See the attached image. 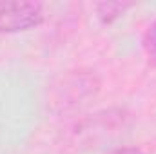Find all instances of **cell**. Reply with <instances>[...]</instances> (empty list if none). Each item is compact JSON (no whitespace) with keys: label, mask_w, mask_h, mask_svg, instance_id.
Wrapping results in <instances>:
<instances>
[{"label":"cell","mask_w":156,"mask_h":154,"mask_svg":"<svg viewBox=\"0 0 156 154\" xmlns=\"http://www.w3.org/2000/svg\"><path fill=\"white\" fill-rule=\"evenodd\" d=\"M44 5L40 2H0V33L29 31L44 24Z\"/></svg>","instance_id":"obj_1"},{"label":"cell","mask_w":156,"mask_h":154,"mask_svg":"<svg viewBox=\"0 0 156 154\" xmlns=\"http://www.w3.org/2000/svg\"><path fill=\"white\" fill-rule=\"evenodd\" d=\"M131 5L133 4H127V2H102L96 5V15L104 24H111L118 16H122Z\"/></svg>","instance_id":"obj_2"},{"label":"cell","mask_w":156,"mask_h":154,"mask_svg":"<svg viewBox=\"0 0 156 154\" xmlns=\"http://www.w3.org/2000/svg\"><path fill=\"white\" fill-rule=\"evenodd\" d=\"M144 47H145V53L149 56V62L156 65V22L153 26H149V29L144 37Z\"/></svg>","instance_id":"obj_3"},{"label":"cell","mask_w":156,"mask_h":154,"mask_svg":"<svg viewBox=\"0 0 156 154\" xmlns=\"http://www.w3.org/2000/svg\"><path fill=\"white\" fill-rule=\"evenodd\" d=\"M111 154H144L138 147H122V149H116Z\"/></svg>","instance_id":"obj_4"}]
</instances>
